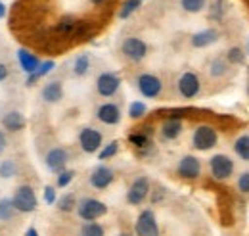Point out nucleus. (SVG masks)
Masks as SVG:
<instances>
[{"instance_id": "nucleus-12", "label": "nucleus", "mask_w": 249, "mask_h": 236, "mask_svg": "<svg viewBox=\"0 0 249 236\" xmlns=\"http://www.w3.org/2000/svg\"><path fill=\"white\" fill-rule=\"evenodd\" d=\"M177 173H178V177L186 178V180H194L201 175V161L196 156H184V157H180V161L177 165Z\"/></svg>"}, {"instance_id": "nucleus-39", "label": "nucleus", "mask_w": 249, "mask_h": 236, "mask_svg": "<svg viewBox=\"0 0 249 236\" xmlns=\"http://www.w3.org/2000/svg\"><path fill=\"white\" fill-rule=\"evenodd\" d=\"M6 146H8V140H6V135L0 131V156L4 154V150H6Z\"/></svg>"}, {"instance_id": "nucleus-37", "label": "nucleus", "mask_w": 249, "mask_h": 236, "mask_svg": "<svg viewBox=\"0 0 249 236\" xmlns=\"http://www.w3.org/2000/svg\"><path fill=\"white\" fill-rule=\"evenodd\" d=\"M56 200H58V194H56V188L54 186H44V202L48 204V206H54L56 204Z\"/></svg>"}, {"instance_id": "nucleus-40", "label": "nucleus", "mask_w": 249, "mask_h": 236, "mask_svg": "<svg viewBox=\"0 0 249 236\" xmlns=\"http://www.w3.org/2000/svg\"><path fill=\"white\" fill-rule=\"evenodd\" d=\"M8 75H10V71H8V67H6L4 63H0V81H4V79H8Z\"/></svg>"}, {"instance_id": "nucleus-17", "label": "nucleus", "mask_w": 249, "mask_h": 236, "mask_svg": "<svg viewBox=\"0 0 249 236\" xmlns=\"http://www.w3.org/2000/svg\"><path fill=\"white\" fill-rule=\"evenodd\" d=\"M182 131H184V125H182V121L177 118H169L163 121V125H161V137L165 138V140H177L180 135H182Z\"/></svg>"}, {"instance_id": "nucleus-6", "label": "nucleus", "mask_w": 249, "mask_h": 236, "mask_svg": "<svg viewBox=\"0 0 249 236\" xmlns=\"http://www.w3.org/2000/svg\"><path fill=\"white\" fill-rule=\"evenodd\" d=\"M134 233L136 236H159V225H157V217L152 209H144L134 225Z\"/></svg>"}, {"instance_id": "nucleus-26", "label": "nucleus", "mask_w": 249, "mask_h": 236, "mask_svg": "<svg viewBox=\"0 0 249 236\" xmlns=\"http://www.w3.org/2000/svg\"><path fill=\"white\" fill-rule=\"evenodd\" d=\"M16 213H18V211H16V207H14L12 198H2V200H0V221H10Z\"/></svg>"}, {"instance_id": "nucleus-22", "label": "nucleus", "mask_w": 249, "mask_h": 236, "mask_svg": "<svg viewBox=\"0 0 249 236\" xmlns=\"http://www.w3.org/2000/svg\"><path fill=\"white\" fill-rule=\"evenodd\" d=\"M234 152H236V156H238L240 159L249 161V135H242V137L236 138V142H234Z\"/></svg>"}, {"instance_id": "nucleus-36", "label": "nucleus", "mask_w": 249, "mask_h": 236, "mask_svg": "<svg viewBox=\"0 0 249 236\" xmlns=\"http://www.w3.org/2000/svg\"><path fill=\"white\" fill-rule=\"evenodd\" d=\"M54 67H56V63H54L52 59L40 61V65H38V69H36V73H35V75H36L38 79H42V77H44V75H48V73H50V71H52Z\"/></svg>"}, {"instance_id": "nucleus-43", "label": "nucleus", "mask_w": 249, "mask_h": 236, "mask_svg": "<svg viewBox=\"0 0 249 236\" xmlns=\"http://www.w3.org/2000/svg\"><path fill=\"white\" fill-rule=\"evenodd\" d=\"M4 16H6V6H4V2L0 0V20H2Z\"/></svg>"}, {"instance_id": "nucleus-23", "label": "nucleus", "mask_w": 249, "mask_h": 236, "mask_svg": "<svg viewBox=\"0 0 249 236\" xmlns=\"http://www.w3.org/2000/svg\"><path fill=\"white\" fill-rule=\"evenodd\" d=\"M226 71H228V61L226 58H213V61L209 63V73H211V77H222V75H226Z\"/></svg>"}, {"instance_id": "nucleus-21", "label": "nucleus", "mask_w": 249, "mask_h": 236, "mask_svg": "<svg viewBox=\"0 0 249 236\" xmlns=\"http://www.w3.org/2000/svg\"><path fill=\"white\" fill-rule=\"evenodd\" d=\"M90 69V56L89 54H79L73 61V75L77 77H85Z\"/></svg>"}, {"instance_id": "nucleus-18", "label": "nucleus", "mask_w": 249, "mask_h": 236, "mask_svg": "<svg viewBox=\"0 0 249 236\" xmlns=\"http://www.w3.org/2000/svg\"><path fill=\"white\" fill-rule=\"evenodd\" d=\"M40 96L46 104H58L63 98V85L62 81H50L46 83L42 90H40Z\"/></svg>"}, {"instance_id": "nucleus-42", "label": "nucleus", "mask_w": 249, "mask_h": 236, "mask_svg": "<svg viewBox=\"0 0 249 236\" xmlns=\"http://www.w3.org/2000/svg\"><path fill=\"white\" fill-rule=\"evenodd\" d=\"M25 236H38V231L36 229H27V233H25Z\"/></svg>"}, {"instance_id": "nucleus-11", "label": "nucleus", "mask_w": 249, "mask_h": 236, "mask_svg": "<svg viewBox=\"0 0 249 236\" xmlns=\"http://www.w3.org/2000/svg\"><path fill=\"white\" fill-rule=\"evenodd\" d=\"M121 87V77L113 71H106V73H100L98 79H96V90L100 96L104 98H109L113 96Z\"/></svg>"}, {"instance_id": "nucleus-5", "label": "nucleus", "mask_w": 249, "mask_h": 236, "mask_svg": "<svg viewBox=\"0 0 249 236\" xmlns=\"http://www.w3.org/2000/svg\"><path fill=\"white\" fill-rule=\"evenodd\" d=\"M121 52L130 61H142L148 56V44L138 37H126L121 44Z\"/></svg>"}, {"instance_id": "nucleus-45", "label": "nucleus", "mask_w": 249, "mask_h": 236, "mask_svg": "<svg viewBox=\"0 0 249 236\" xmlns=\"http://www.w3.org/2000/svg\"><path fill=\"white\" fill-rule=\"evenodd\" d=\"M119 236H132V235H128V233H123V235H119Z\"/></svg>"}, {"instance_id": "nucleus-19", "label": "nucleus", "mask_w": 249, "mask_h": 236, "mask_svg": "<svg viewBox=\"0 0 249 236\" xmlns=\"http://www.w3.org/2000/svg\"><path fill=\"white\" fill-rule=\"evenodd\" d=\"M18 61H19V65H21V71H25L27 75L36 73V69H38V65H40V59L36 58L33 52L25 50V48L18 50Z\"/></svg>"}, {"instance_id": "nucleus-33", "label": "nucleus", "mask_w": 249, "mask_h": 236, "mask_svg": "<svg viewBox=\"0 0 249 236\" xmlns=\"http://www.w3.org/2000/svg\"><path fill=\"white\" fill-rule=\"evenodd\" d=\"M226 61H228V63H244V61H246V54H244V50H242V48L234 46V48H230V50H228V54H226Z\"/></svg>"}, {"instance_id": "nucleus-10", "label": "nucleus", "mask_w": 249, "mask_h": 236, "mask_svg": "<svg viewBox=\"0 0 249 236\" xmlns=\"http://www.w3.org/2000/svg\"><path fill=\"white\" fill-rule=\"evenodd\" d=\"M150 178L148 177H138L132 180L128 192H126V202L130 206H140L148 196H150Z\"/></svg>"}, {"instance_id": "nucleus-8", "label": "nucleus", "mask_w": 249, "mask_h": 236, "mask_svg": "<svg viewBox=\"0 0 249 236\" xmlns=\"http://www.w3.org/2000/svg\"><path fill=\"white\" fill-rule=\"evenodd\" d=\"M136 85H138V90H140V94L144 96V98H157L161 92H163V83H161V79L154 75V73H142V75H138V79H136Z\"/></svg>"}, {"instance_id": "nucleus-30", "label": "nucleus", "mask_w": 249, "mask_h": 236, "mask_svg": "<svg viewBox=\"0 0 249 236\" xmlns=\"http://www.w3.org/2000/svg\"><path fill=\"white\" fill-rule=\"evenodd\" d=\"M146 112H148V108H146V104H144L142 100H134V102H130V106H128V118L130 119L144 118Z\"/></svg>"}, {"instance_id": "nucleus-1", "label": "nucleus", "mask_w": 249, "mask_h": 236, "mask_svg": "<svg viewBox=\"0 0 249 236\" xmlns=\"http://www.w3.org/2000/svg\"><path fill=\"white\" fill-rule=\"evenodd\" d=\"M218 142V133L215 127L211 125H199L196 127L194 135H192V146L199 152H207L211 148H215Z\"/></svg>"}, {"instance_id": "nucleus-44", "label": "nucleus", "mask_w": 249, "mask_h": 236, "mask_svg": "<svg viewBox=\"0 0 249 236\" xmlns=\"http://www.w3.org/2000/svg\"><path fill=\"white\" fill-rule=\"evenodd\" d=\"M92 4H96V6H100V4H104V0H90Z\"/></svg>"}, {"instance_id": "nucleus-32", "label": "nucleus", "mask_w": 249, "mask_h": 236, "mask_svg": "<svg viewBox=\"0 0 249 236\" xmlns=\"http://www.w3.org/2000/svg\"><path fill=\"white\" fill-rule=\"evenodd\" d=\"M117 152H119V142L117 140H111V142H107L106 146L98 152V159H102V161L104 159H109V157L117 156Z\"/></svg>"}, {"instance_id": "nucleus-7", "label": "nucleus", "mask_w": 249, "mask_h": 236, "mask_svg": "<svg viewBox=\"0 0 249 236\" xmlns=\"http://www.w3.org/2000/svg\"><path fill=\"white\" fill-rule=\"evenodd\" d=\"M177 89H178V94H180L182 98L192 100V98H196V96L199 94V90H201V81H199V77H197L194 71H186V73H182V75L178 77Z\"/></svg>"}, {"instance_id": "nucleus-29", "label": "nucleus", "mask_w": 249, "mask_h": 236, "mask_svg": "<svg viewBox=\"0 0 249 236\" xmlns=\"http://www.w3.org/2000/svg\"><path fill=\"white\" fill-rule=\"evenodd\" d=\"M104 227L96 221H89L81 227V236H104Z\"/></svg>"}, {"instance_id": "nucleus-13", "label": "nucleus", "mask_w": 249, "mask_h": 236, "mask_svg": "<svg viewBox=\"0 0 249 236\" xmlns=\"http://www.w3.org/2000/svg\"><path fill=\"white\" fill-rule=\"evenodd\" d=\"M44 161H46V167L52 173H62L63 169H65V165H67V161H69V154H67L65 148H50L46 157H44Z\"/></svg>"}, {"instance_id": "nucleus-2", "label": "nucleus", "mask_w": 249, "mask_h": 236, "mask_svg": "<svg viewBox=\"0 0 249 236\" xmlns=\"http://www.w3.org/2000/svg\"><path fill=\"white\" fill-rule=\"evenodd\" d=\"M12 202H14L16 211H19V213H33V211L36 209V206H38L36 194H35L33 186H29V184H21V186L16 190Z\"/></svg>"}, {"instance_id": "nucleus-46", "label": "nucleus", "mask_w": 249, "mask_h": 236, "mask_svg": "<svg viewBox=\"0 0 249 236\" xmlns=\"http://www.w3.org/2000/svg\"><path fill=\"white\" fill-rule=\"evenodd\" d=\"M248 94H249V85H248Z\"/></svg>"}, {"instance_id": "nucleus-9", "label": "nucleus", "mask_w": 249, "mask_h": 236, "mask_svg": "<svg viewBox=\"0 0 249 236\" xmlns=\"http://www.w3.org/2000/svg\"><path fill=\"white\" fill-rule=\"evenodd\" d=\"M79 144L83 148V152L96 154V152H100V148L104 144V137L94 127H83L81 133H79Z\"/></svg>"}, {"instance_id": "nucleus-27", "label": "nucleus", "mask_w": 249, "mask_h": 236, "mask_svg": "<svg viewBox=\"0 0 249 236\" xmlns=\"http://www.w3.org/2000/svg\"><path fill=\"white\" fill-rule=\"evenodd\" d=\"M56 206H58V209L63 211V213H69V211H73V209L77 207V200H75L73 194H63L62 198L56 200Z\"/></svg>"}, {"instance_id": "nucleus-41", "label": "nucleus", "mask_w": 249, "mask_h": 236, "mask_svg": "<svg viewBox=\"0 0 249 236\" xmlns=\"http://www.w3.org/2000/svg\"><path fill=\"white\" fill-rule=\"evenodd\" d=\"M35 81H38V77L33 73V75H29V77H27V87H33V85H35Z\"/></svg>"}, {"instance_id": "nucleus-31", "label": "nucleus", "mask_w": 249, "mask_h": 236, "mask_svg": "<svg viewBox=\"0 0 249 236\" xmlns=\"http://www.w3.org/2000/svg\"><path fill=\"white\" fill-rule=\"evenodd\" d=\"M228 12V2L226 0H215L211 4V18L217 20V21H222L224 14Z\"/></svg>"}, {"instance_id": "nucleus-14", "label": "nucleus", "mask_w": 249, "mask_h": 236, "mask_svg": "<svg viewBox=\"0 0 249 236\" xmlns=\"http://www.w3.org/2000/svg\"><path fill=\"white\" fill-rule=\"evenodd\" d=\"M113 178H115V173H113L111 167H107V165H98V167L92 169L89 182H90V186L96 188V190H106V188L113 182Z\"/></svg>"}, {"instance_id": "nucleus-34", "label": "nucleus", "mask_w": 249, "mask_h": 236, "mask_svg": "<svg viewBox=\"0 0 249 236\" xmlns=\"http://www.w3.org/2000/svg\"><path fill=\"white\" fill-rule=\"evenodd\" d=\"M75 178V171H67V169H63L62 173H58V180H56V184L60 186V188H65V186H69V182Z\"/></svg>"}, {"instance_id": "nucleus-38", "label": "nucleus", "mask_w": 249, "mask_h": 236, "mask_svg": "<svg viewBox=\"0 0 249 236\" xmlns=\"http://www.w3.org/2000/svg\"><path fill=\"white\" fill-rule=\"evenodd\" d=\"M238 190L244 192V194H249V171L240 175V178H238Z\"/></svg>"}, {"instance_id": "nucleus-16", "label": "nucleus", "mask_w": 249, "mask_h": 236, "mask_svg": "<svg viewBox=\"0 0 249 236\" xmlns=\"http://www.w3.org/2000/svg\"><path fill=\"white\" fill-rule=\"evenodd\" d=\"M218 37H220V33L217 29H213V27H209V29H201L197 33H194L190 42H192L194 48H207V46L217 42Z\"/></svg>"}, {"instance_id": "nucleus-15", "label": "nucleus", "mask_w": 249, "mask_h": 236, "mask_svg": "<svg viewBox=\"0 0 249 236\" xmlns=\"http://www.w3.org/2000/svg\"><path fill=\"white\" fill-rule=\"evenodd\" d=\"M96 118L98 121H102L104 125H119L121 121V110L117 104L113 102H106L96 110Z\"/></svg>"}, {"instance_id": "nucleus-35", "label": "nucleus", "mask_w": 249, "mask_h": 236, "mask_svg": "<svg viewBox=\"0 0 249 236\" xmlns=\"http://www.w3.org/2000/svg\"><path fill=\"white\" fill-rule=\"evenodd\" d=\"M58 31L63 33V35H73L77 31V21L75 20H63L58 25Z\"/></svg>"}, {"instance_id": "nucleus-3", "label": "nucleus", "mask_w": 249, "mask_h": 236, "mask_svg": "<svg viewBox=\"0 0 249 236\" xmlns=\"http://www.w3.org/2000/svg\"><path fill=\"white\" fill-rule=\"evenodd\" d=\"M77 213L83 221H96L100 217H104L107 213V206L96 198H83L79 204H77Z\"/></svg>"}, {"instance_id": "nucleus-4", "label": "nucleus", "mask_w": 249, "mask_h": 236, "mask_svg": "<svg viewBox=\"0 0 249 236\" xmlns=\"http://www.w3.org/2000/svg\"><path fill=\"white\" fill-rule=\"evenodd\" d=\"M209 169H211V175L217 180H226L234 175V159L226 154H215L211 159H209Z\"/></svg>"}, {"instance_id": "nucleus-24", "label": "nucleus", "mask_w": 249, "mask_h": 236, "mask_svg": "<svg viewBox=\"0 0 249 236\" xmlns=\"http://www.w3.org/2000/svg\"><path fill=\"white\" fill-rule=\"evenodd\" d=\"M142 6V0H124L119 10V20H128L134 12H138Z\"/></svg>"}, {"instance_id": "nucleus-25", "label": "nucleus", "mask_w": 249, "mask_h": 236, "mask_svg": "<svg viewBox=\"0 0 249 236\" xmlns=\"http://www.w3.org/2000/svg\"><path fill=\"white\" fill-rule=\"evenodd\" d=\"M19 173V165L16 163V159H4L0 163V177L2 178H12Z\"/></svg>"}, {"instance_id": "nucleus-20", "label": "nucleus", "mask_w": 249, "mask_h": 236, "mask_svg": "<svg viewBox=\"0 0 249 236\" xmlns=\"http://www.w3.org/2000/svg\"><path fill=\"white\" fill-rule=\"evenodd\" d=\"M25 118H23V114H19L18 110H14V112H8L4 118H2V125H4V129H8L10 133H19V131H23L25 129Z\"/></svg>"}, {"instance_id": "nucleus-28", "label": "nucleus", "mask_w": 249, "mask_h": 236, "mask_svg": "<svg viewBox=\"0 0 249 236\" xmlns=\"http://www.w3.org/2000/svg\"><path fill=\"white\" fill-rule=\"evenodd\" d=\"M180 6L188 14H199L207 6V0H180Z\"/></svg>"}]
</instances>
